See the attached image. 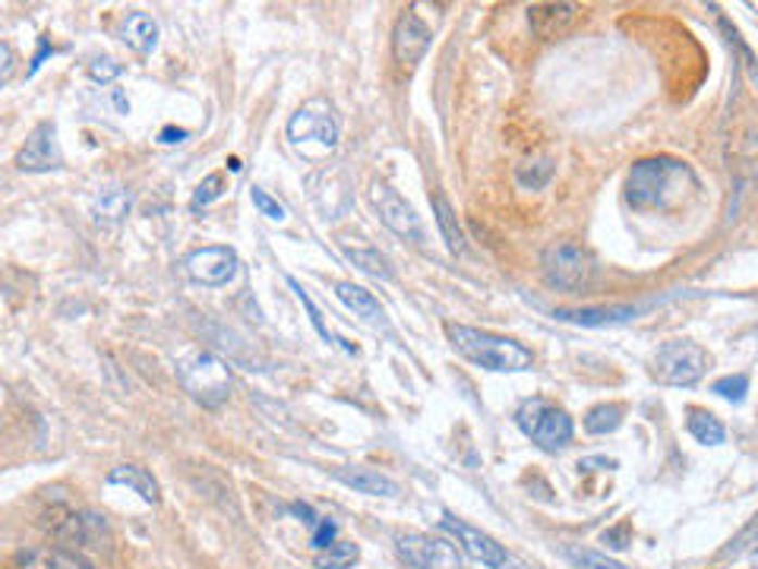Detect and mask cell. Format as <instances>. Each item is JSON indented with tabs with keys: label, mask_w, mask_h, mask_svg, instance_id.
<instances>
[{
	"label": "cell",
	"mask_w": 758,
	"mask_h": 569,
	"mask_svg": "<svg viewBox=\"0 0 758 569\" xmlns=\"http://www.w3.org/2000/svg\"><path fill=\"white\" fill-rule=\"evenodd\" d=\"M689 190H695L693 168L680 159L658 156V159H642L635 162L626 177V200L632 209L648 212V209H670L676 200H683Z\"/></svg>",
	"instance_id": "1"
},
{
	"label": "cell",
	"mask_w": 758,
	"mask_h": 569,
	"mask_svg": "<svg viewBox=\"0 0 758 569\" xmlns=\"http://www.w3.org/2000/svg\"><path fill=\"white\" fill-rule=\"evenodd\" d=\"M446 335L464 361H471L477 368L496 370V373H522L534 364V355L515 338L484 333V330L462 326V323H449Z\"/></svg>",
	"instance_id": "2"
},
{
	"label": "cell",
	"mask_w": 758,
	"mask_h": 569,
	"mask_svg": "<svg viewBox=\"0 0 758 569\" xmlns=\"http://www.w3.org/2000/svg\"><path fill=\"white\" fill-rule=\"evenodd\" d=\"M181 386L190 393V399L202 408H219L228 403L232 393V370L209 351H194L177 364Z\"/></svg>",
	"instance_id": "3"
},
{
	"label": "cell",
	"mask_w": 758,
	"mask_h": 569,
	"mask_svg": "<svg viewBox=\"0 0 758 569\" xmlns=\"http://www.w3.org/2000/svg\"><path fill=\"white\" fill-rule=\"evenodd\" d=\"M515 424L544 453H557L562 446H569V440L575 434L572 418L562 411L560 405L547 403V399H525L515 411Z\"/></svg>",
	"instance_id": "4"
},
{
	"label": "cell",
	"mask_w": 758,
	"mask_h": 569,
	"mask_svg": "<svg viewBox=\"0 0 758 569\" xmlns=\"http://www.w3.org/2000/svg\"><path fill=\"white\" fill-rule=\"evenodd\" d=\"M708 370V351L695 342H667L655 358V373L667 386H695Z\"/></svg>",
	"instance_id": "5"
},
{
	"label": "cell",
	"mask_w": 758,
	"mask_h": 569,
	"mask_svg": "<svg viewBox=\"0 0 758 569\" xmlns=\"http://www.w3.org/2000/svg\"><path fill=\"white\" fill-rule=\"evenodd\" d=\"M592 257L575 244H554L544 250V275L560 292H582L592 282Z\"/></svg>",
	"instance_id": "6"
},
{
	"label": "cell",
	"mask_w": 758,
	"mask_h": 569,
	"mask_svg": "<svg viewBox=\"0 0 758 569\" xmlns=\"http://www.w3.org/2000/svg\"><path fill=\"white\" fill-rule=\"evenodd\" d=\"M288 136L297 146L320 143L323 149H335L338 146V121H335L330 101L310 99L307 104H300L288 121Z\"/></svg>",
	"instance_id": "7"
},
{
	"label": "cell",
	"mask_w": 758,
	"mask_h": 569,
	"mask_svg": "<svg viewBox=\"0 0 758 569\" xmlns=\"http://www.w3.org/2000/svg\"><path fill=\"white\" fill-rule=\"evenodd\" d=\"M439 525L456 537V544H462V551L471 560H477V564H484V567L490 569H519V564L506 554L502 544H496L494 537L484 535L481 529L468 525L464 519H456L452 512H446Z\"/></svg>",
	"instance_id": "8"
},
{
	"label": "cell",
	"mask_w": 758,
	"mask_h": 569,
	"mask_svg": "<svg viewBox=\"0 0 758 569\" xmlns=\"http://www.w3.org/2000/svg\"><path fill=\"white\" fill-rule=\"evenodd\" d=\"M370 200L380 212V222L393 232V235L405 237L411 244H424V228H421V219L414 215V209L408 202L398 197L396 190L389 184H373L370 187Z\"/></svg>",
	"instance_id": "9"
},
{
	"label": "cell",
	"mask_w": 758,
	"mask_h": 569,
	"mask_svg": "<svg viewBox=\"0 0 758 569\" xmlns=\"http://www.w3.org/2000/svg\"><path fill=\"white\" fill-rule=\"evenodd\" d=\"M398 554L414 569H462L459 547L446 537L398 535Z\"/></svg>",
	"instance_id": "10"
},
{
	"label": "cell",
	"mask_w": 758,
	"mask_h": 569,
	"mask_svg": "<svg viewBox=\"0 0 758 569\" xmlns=\"http://www.w3.org/2000/svg\"><path fill=\"white\" fill-rule=\"evenodd\" d=\"M184 269L197 285L222 288L237 275V253L232 247H199L184 260Z\"/></svg>",
	"instance_id": "11"
},
{
	"label": "cell",
	"mask_w": 758,
	"mask_h": 569,
	"mask_svg": "<svg viewBox=\"0 0 758 569\" xmlns=\"http://www.w3.org/2000/svg\"><path fill=\"white\" fill-rule=\"evenodd\" d=\"M16 165H20V171H33V174L64 168V156H61V146H58V127L51 121L38 124L29 134L26 146L16 156Z\"/></svg>",
	"instance_id": "12"
},
{
	"label": "cell",
	"mask_w": 758,
	"mask_h": 569,
	"mask_svg": "<svg viewBox=\"0 0 758 569\" xmlns=\"http://www.w3.org/2000/svg\"><path fill=\"white\" fill-rule=\"evenodd\" d=\"M433 45V29L427 23L411 10L398 20L396 35H393V51H396V61L401 67H418L424 61V54Z\"/></svg>",
	"instance_id": "13"
},
{
	"label": "cell",
	"mask_w": 758,
	"mask_h": 569,
	"mask_svg": "<svg viewBox=\"0 0 758 569\" xmlns=\"http://www.w3.org/2000/svg\"><path fill=\"white\" fill-rule=\"evenodd\" d=\"M579 20V7L575 3H534L527 10V23H531V33L537 35L540 41H550V38H560L566 35Z\"/></svg>",
	"instance_id": "14"
},
{
	"label": "cell",
	"mask_w": 758,
	"mask_h": 569,
	"mask_svg": "<svg viewBox=\"0 0 758 569\" xmlns=\"http://www.w3.org/2000/svg\"><path fill=\"white\" fill-rule=\"evenodd\" d=\"M554 317L562 320V323H575V326H588V330H597V326H617V323H629L638 317V307L632 304H610V307H560L554 310Z\"/></svg>",
	"instance_id": "15"
},
{
	"label": "cell",
	"mask_w": 758,
	"mask_h": 569,
	"mask_svg": "<svg viewBox=\"0 0 758 569\" xmlns=\"http://www.w3.org/2000/svg\"><path fill=\"white\" fill-rule=\"evenodd\" d=\"M335 478L366 497H398L396 481L373 469H335Z\"/></svg>",
	"instance_id": "16"
},
{
	"label": "cell",
	"mask_w": 758,
	"mask_h": 569,
	"mask_svg": "<svg viewBox=\"0 0 758 569\" xmlns=\"http://www.w3.org/2000/svg\"><path fill=\"white\" fill-rule=\"evenodd\" d=\"M121 38L136 54H152L156 45H159V23L149 13H139V10L127 13V20L121 26Z\"/></svg>",
	"instance_id": "17"
},
{
	"label": "cell",
	"mask_w": 758,
	"mask_h": 569,
	"mask_svg": "<svg viewBox=\"0 0 758 569\" xmlns=\"http://www.w3.org/2000/svg\"><path fill=\"white\" fill-rule=\"evenodd\" d=\"M16 569H92L83 557L61 551V547H35L20 554Z\"/></svg>",
	"instance_id": "18"
},
{
	"label": "cell",
	"mask_w": 758,
	"mask_h": 569,
	"mask_svg": "<svg viewBox=\"0 0 758 569\" xmlns=\"http://www.w3.org/2000/svg\"><path fill=\"white\" fill-rule=\"evenodd\" d=\"M335 295H338V301L345 304L348 310H355V317H361L366 323H383L386 313H383L380 301L373 298V292H366V288L355 285V282H335Z\"/></svg>",
	"instance_id": "19"
},
{
	"label": "cell",
	"mask_w": 758,
	"mask_h": 569,
	"mask_svg": "<svg viewBox=\"0 0 758 569\" xmlns=\"http://www.w3.org/2000/svg\"><path fill=\"white\" fill-rule=\"evenodd\" d=\"M92 212H96V219L104 222V225H117V222H124L127 212H131V194H127L124 187H117V184L101 187Z\"/></svg>",
	"instance_id": "20"
},
{
	"label": "cell",
	"mask_w": 758,
	"mask_h": 569,
	"mask_svg": "<svg viewBox=\"0 0 758 569\" xmlns=\"http://www.w3.org/2000/svg\"><path fill=\"white\" fill-rule=\"evenodd\" d=\"M108 484H121V487H131L133 494H139L146 503H159V484L156 478L139 466H121L108 474Z\"/></svg>",
	"instance_id": "21"
},
{
	"label": "cell",
	"mask_w": 758,
	"mask_h": 569,
	"mask_svg": "<svg viewBox=\"0 0 758 569\" xmlns=\"http://www.w3.org/2000/svg\"><path fill=\"white\" fill-rule=\"evenodd\" d=\"M433 212H436V225L443 232V240L452 253H462L464 250V232L456 219V209L449 206V200L443 194H433Z\"/></svg>",
	"instance_id": "22"
},
{
	"label": "cell",
	"mask_w": 758,
	"mask_h": 569,
	"mask_svg": "<svg viewBox=\"0 0 758 569\" xmlns=\"http://www.w3.org/2000/svg\"><path fill=\"white\" fill-rule=\"evenodd\" d=\"M689 434H693L701 446H721L726 440L724 424H721L711 411H698V408L689 411Z\"/></svg>",
	"instance_id": "23"
},
{
	"label": "cell",
	"mask_w": 758,
	"mask_h": 569,
	"mask_svg": "<svg viewBox=\"0 0 758 569\" xmlns=\"http://www.w3.org/2000/svg\"><path fill=\"white\" fill-rule=\"evenodd\" d=\"M345 257L355 263L358 269H363L366 275H373V279H383V282H389L393 279V267H389V260L380 253V250H373V247H345Z\"/></svg>",
	"instance_id": "24"
},
{
	"label": "cell",
	"mask_w": 758,
	"mask_h": 569,
	"mask_svg": "<svg viewBox=\"0 0 758 569\" xmlns=\"http://www.w3.org/2000/svg\"><path fill=\"white\" fill-rule=\"evenodd\" d=\"M620 424H623V405H617V403L594 405L592 411L585 415V431L594 436L613 434Z\"/></svg>",
	"instance_id": "25"
},
{
	"label": "cell",
	"mask_w": 758,
	"mask_h": 569,
	"mask_svg": "<svg viewBox=\"0 0 758 569\" xmlns=\"http://www.w3.org/2000/svg\"><path fill=\"white\" fill-rule=\"evenodd\" d=\"M358 557H361L358 544H351V541H335V544H330L326 551H320V554H316L313 567L316 569H351L355 564H358Z\"/></svg>",
	"instance_id": "26"
},
{
	"label": "cell",
	"mask_w": 758,
	"mask_h": 569,
	"mask_svg": "<svg viewBox=\"0 0 758 569\" xmlns=\"http://www.w3.org/2000/svg\"><path fill=\"white\" fill-rule=\"evenodd\" d=\"M562 554L575 569H629L623 564H617V560H610L607 554L592 551V547H579V544H566Z\"/></svg>",
	"instance_id": "27"
},
{
	"label": "cell",
	"mask_w": 758,
	"mask_h": 569,
	"mask_svg": "<svg viewBox=\"0 0 758 569\" xmlns=\"http://www.w3.org/2000/svg\"><path fill=\"white\" fill-rule=\"evenodd\" d=\"M550 177H554V162H534V165H522L519 171H515V181L525 187V190H540V187H547L550 184Z\"/></svg>",
	"instance_id": "28"
},
{
	"label": "cell",
	"mask_w": 758,
	"mask_h": 569,
	"mask_svg": "<svg viewBox=\"0 0 758 569\" xmlns=\"http://www.w3.org/2000/svg\"><path fill=\"white\" fill-rule=\"evenodd\" d=\"M711 389H714L721 399H726V403L740 405L746 399V393H749V373H730V376H721Z\"/></svg>",
	"instance_id": "29"
},
{
	"label": "cell",
	"mask_w": 758,
	"mask_h": 569,
	"mask_svg": "<svg viewBox=\"0 0 758 569\" xmlns=\"http://www.w3.org/2000/svg\"><path fill=\"white\" fill-rule=\"evenodd\" d=\"M222 194H225V174L212 171L209 177H202V184H199L197 194H194V209H202V206L215 202Z\"/></svg>",
	"instance_id": "30"
},
{
	"label": "cell",
	"mask_w": 758,
	"mask_h": 569,
	"mask_svg": "<svg viewBox=\"0 0 758 569\" xmlns=\"http://www.w3.org/2000/svg\"><path fill=\"white\" fill-rule=\"evenodd\" d=\"M288 285H291V288H295V292H297V301H300V304H303V307H307V313H310V320H313V326H316V333L323 335L326 342H332L330 326L323 323V313H320V307H316V304H313V298H310V295L303 292V285H300L297 279H291V275H288Z\"/></svg>",
	"instance_id": "31"
},
{
	"label": "cell",
	"mask_w": 758,
	"mask_h": 569,
	"mask_svg": "<svg viewBox=\"0 0 758 569\" xmlns=\"http://www.w3.org/2000/svg\"><path fill=\"white\" fill-rule=\"evenodd\" d=\"M753 541H756V522H749L746 529H743V535L733 537L730 544H726L724 551H721V560H736V557H743V554H753Z\"/></svg>",
	"instance_id": "32"
},
{
	"label": "cell",
	"mask_w": 758,
	"mask_h": 569,
	"mask_svg": "<svg viewBox=\"0 0 758 569\" xmlns=\"http://www.w3.org/2000/svg\"><path fill=\"white\" fill-rule=\"evenodd\" d=\"M250 200H253V206L263 212L265 219H272V222H282V219H285V206L275 200V197H269L263 187H253V190H250Z\"/></svg>",
	"instance_id": "33"
},
{
	"label": "cell",
	"mask_w": 758,
	"mask_h": 569,
	"mask_svg": "<svg viewBox=\"0 0 758 569\" xmlns=\"http://www.w3.org/2000/svg\"><path fill=\"white\" fill-rule=\"evenodd\" d=\"M124 73V64H117L114 58H96L92 64H89V76L96 79V83H114L117 76Z\"/></svg>",
	"instance_id": "34"
},
{
	"label": "cell",
	"mask_w": 758,
	"mask_h": 569,
	"mask_svg": "<svg viewBox=\"0 0 758 569\" xmlns=\"http://www.w3.org/2000/svg\"><path fill=\"white\" fill-rule=\"evenodd\" d=\"M335 535H338V525L332 522L330 516H320L316 525H313V532H310V541H313L316 551H326L330 544H335Z\"/></svg>",
	"instance_id": "35"
},
{
	"label": "cell",
	"mask_w": 758,
	"mask_h": 569,
	"mask_svg": "<svg viewBox=\"0 0 758 569\" xmlns=\"http://www.w3.org/2000/svg\"><path fill=\"white\" fill-rule=\"evenodd\" d=\"M13 73H16V54H13L10 45L0 41V89L13 79Z\"/></svg>",
	"instance_id": "36"
},
{
	"label": "cell",
	"mask_w": 758,
	"mask_h": 569,
	"mask_svg": "<svg viewBox=\"0 0 758 569\" xmlns=\"http://www.w3.org/2000/svg\"><path fill=\"white\" fill-rule=\"evenodd\" d=\"M291 512H295L297 519H300V522L313 532V525H316V519H320V516H316L307 503H291Z\"/></svg>",
	"instance_id": "37"
},
{
	"label": "cell",
	"mask_w": 758,
	"mask_h": 569,
	"mask_svg": "<svg viewBox=\"0 0 758 569\" xmlns=\"http://www.w3.org/2000/svg\"><path fill=\"white\" fill-rule=\"evenodd\" d=\"M579 469H585V471L617 469V462H613V459H607V456H592V459H582V462H579Z\"/></svg>",
	"instance_id": "38"
},
{
	"label": "cell",
	"mask_w": 758,
	"mask_h": 569,
	"mask_svg": "<svg viewBox=\"0 0 758 569\" xmlns=\"http://www.w3.org/2000/svg\"><path fill=\"white\" fill-rule=\"evenodd\" d=\"M48 54H54V48L48 45V38H41V41H38V54L33 58V67H29V73H35V70L41 67V61H45Z\"/></svg>",
	"instance_id": "39"
},
{
	"label": "cell",
	"mask_w": 758,
	"mask_h": 569,
	"mask_svg": "<svg viewBox=\"0 0 758 569\" xmlns=\"http://www.w3.org/2000/svg\"><path fill=\"white\" fill-rule=\"evenodd\" d=\"M187 136H190V134H187V131H177V127H165L159 139H162L165 146H174V143H184Z\"/></svg>",
	"instance_id": "40"
},
{
	"label": "cell",
	"mask_w": 758,
	"mask_h": 569,
	"mask_svg": "<svg viewBox=\"0 0 758 569\" xmlns=\"http://www.w3.org/2000/svg\"><path fill=\"white\" fill-rule=\"evenodd\" d=\"M604 541L613 544V547H629L626 544V529H617V532H604Z\"/></svg>",
	"instance_id": "41"
},
{
	"label": "cell",
	"mask_w": 758,
	"mask_h": 569,
	"mask_svg": "<svg viewBox=\"0 0 758 569\" xmlns=\"http://www.w3.org/2000/svg\"><path fill=\"white\" fill-rule=\"evenodd\" d=\"M114 104H117V111H121V114H127V108H131V104L124 101V96H121V92H114Z\"/></svg>",
	"instance_id": "42"
}]
</instances>
